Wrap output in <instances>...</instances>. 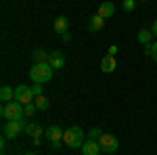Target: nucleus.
Here are the masks:
<instances>
[{"mask_svg":"<svg viewBox=\"0 0 157 155\" xmlns=\"http://www.w3.org/2000/svg\"><path fill=\"white\" fill-rule=\"evenodd\" d=\"M52 72L55 69L50 67V63H34L29 67V78L34 84H48L52 80Z\"/></svg>","mask_w":157,"mask_h":155,"instance_id":"obj_1","label":"nucleus"},{"mask_svg":"<svg viewBox=\"0 0 157 155\" xmlns=\"http://www.w3.org/2000/svg\"><path fill=\"white\" fill-rule=\"evenodd\" d=\"M0 115L4 122H11V119H25V107L19 101H11V103H4L0 109Z\"/></svg>","mask_w":157,"mask_h":155,"instance_id":"obj_2","label":"nucleus"},{"mask_svg":"<svg viewBox=\"0 0 157 155\" xmlns=\"http://www.w3.org/2000/svg\"><path fill=\"white\" fill-rule=\"evenodd\" d=\"M63 143L67 145V147H71V149L82 147V145L86 143V141H84V130H82L80 126H71V128H67V130H65V136H63Z\"/></svg>","mask_w":157,"mask_h":155,"instance_id":"obj_3","label":"nucleus"},{"mask_svg":"<svg viewBox=\"0 0 157 155\" xmlns=\"http://www.w3.org/2000/svg\"><path fill=\"white\" fill-rule=\"evenodd\" d=\"M25 126H27V122L25 119H11V122H6L4 126H2V136H6V138H17L21 132H25Z\"/></svg>","mask_w":157,"mask_h":155,"instance_id":"obj_4","label":"nucleus"},{"mask_svg":"<svg viewBox=\"0 0 157 155\" xmlns=\"http://www.w3.org/2000/svg\"><path fill=\"white\" fill-rule=\"evenodd\" d=\"M98 145H101V151L103 153H115L120 149V141L113 134H109V132H103V136L98 138Z\"/></svg>","mask_w":157,"mask_h":155,"instance_id":"obj_5","label":"nucleus"},{"mask_svg":"<svg viewBox=\"0 0 157 155\" xmlns=\"http://www.w3.org/2000/svg\"><path fill=\"white\" fill-rule=\"evenodd\" d=\"M34 90L29 88V86H25V84H19L17 88H15V101H19L21 105H29V103H34Z\"/></svg>","mask_w":157,"mask_h":155,"instance_id":"obj_6","label":"nucleus"},{"mask_svg":"<svg viewBox=\"0 0 157 155\" xmlns=\"http://www.w3.org/2000/svg\"><path fill=\"white\" fill-rule=\"evenodd\" d=\"M44 136L50 141V147H52V149H59L61 143H63L65 132H63V128H59V126H50V128H46V134H44Z\"/></svg>","mask_w":157,"mask_h":155,"instance_id":"obj_7","label":"nucleus"},{"mask_svg":"<svg viewBox=\"0 0 157 155\" xmlns=\"http://www.w3.org/2000/svg\"><path fill=\"white\" fill-rule=\"evenodd\" d=\"M98 153H103V151H101V145H98V141L88 138V141L82 145V155H98Z\"/></svg>","mask_w":157,"mask_h":155,"instance_id":"obj_8","label":"nucleus"},{"mask_svg":"<svg viewBox=\"0 0 157 155\" xmlns=\"http://www.w3.org/2000/svg\"><path fill=\"white\" fill-rule=\"evenodd\" d=\"M48 63H50L52 69H63V65H65V57H63V52H61V50H52V52H50Z\"/></svg>","mask_w":157,"mask_h":155,"instance_id":"obj_9","label":"nucleus"},{"mask_svg":"<svg viewBox=\"0 0 157 155\" xmlns=\"http://www.w3.org/2000/svg\"><path fill=\"white\" fill-rule=\"evenodd\" d=\"M115 67H117V61H115V57L107 55V57H103V59H101V69H103L105 73L115 72Z\"/></svg>","mask_w":157,"mask_h":155,"instance_id":"obj_10","label":"nucleus"},{"mask_svg":"<svg viewBox=\"0 0 157 155\" xmlns=\"http://www.w3.org/2000/svg\"><path fill=\"white\" fill-rule=\"evenodd\" d=\"M52 27H55V32H57L59 36L67 34V29H69V21H67V17H57L55 23H52Z\"/></svg>","mask_w":157,"mask_h":155,"instance_id":"obj_11","label":"nucleus"},{"mask_svg":"<svg viewBox=\"0 0 157 155\" xmlns=\"http://www.w3.org/2000/svg\"><path fill=\"white\" fill-rule=\"evenodd\" d=\"M113 13H115V6H113V2H103V4L98 6L97 15H101L103 19H109V17H113Z\"/></svg>","mask_w":157,"mask_h":155,"instance_id":"obj_12","label":"nucleus"},{"mask_svg":"<svg viewBox=\"0 0 157 155\" xmlns=\"http://www.w3.org/2000/svg\"><path fill=\"white\" fill-rule=\"evenodd\" d=\"M103 25H105V19L101 15H92L90 21H88V29L90 32H98V29H103Z\"/></svg>","mask_w":157,"mask_h":155,"instance_id":"obj_13","label":"nucleus"},{"mask_svg":"<svg viewBox=\"0 0 157 155\" xmlns=\"http://www.w3.org/2000/svg\"><path fill=\"white\" fill-rule=\"evenodd\" d=\"M25 134H29V136H34V138H36V136H44L46 130H44V128H40L38 124H27V126H25Z\"/></svg>","mask_w":157,"mask_h":155,"instance_id":"obj_14","label":"nucleus"},{"mask_svg":"<svg viewBox=\"0 0 157 155\" xmlns=\"http://www.w3.org/2000/svg\"><path fill=\"white\" fill-rule=\"evenodd\" d=\"M0 99H2V103L15 101V90H13L11 86H2V88H0Z\"/></svg>","mask_w":157,"mask_h":155,"instance_id":"obj_15","label":"nucleus"},{"mask_svg":"<svg viewBox=\"0 0 157 155\" xmlns=\"http://www.w3.org/2000/svg\"><path fill=\"white\" fill-rule=\"evenodd\" d=\"M136 38H138V42H140V44H151V38H153V32L145 27V29H140V32L136 34Z\"/></svg>","mask_w":157,"mask_h":155,"instance_id":"obj_16","label":"nucleus"},{"mask_svg":"<svg viewBox=\"0 0 157 155\" xmlns=\"http://www.w3.org/2000/svg\"><path fill=\"white\" fill-rule=\"evenodd\" d=\"M32 55H34V61H36V63H48V59H50V52L40 50V48H36Z\"/></svg>","mask_w":157,"mask_h":155,"instance_id":"obj_17","label":"nucleus"},{"mask_svg":"<svg viewBox=\"0 0 157 155\" xmlns=\"http://www.w3.org/2000/svg\"><path fill=\"white\" fill-rule=\"evenodd\" d=\"M34 103H36V107H38V111H46V109H48V99H46V96L44 95H38L36 99H34Z\"/></svg>","mask_w":157,"mask_h":155,"instance_id":"obj_18","label":"nucleus"},{"mask_svg":"<svg viewBox=\"0 0 157 155\" xmlns=\"http://www.w3.org/2000/svg\"><path fill=\"white\" fill-rule=\"evenodd\" d=\"M103 136V128H90V132H88V138H92V141H98Z\"/></svg>","mask_w":157,"mask_h":155,"instance_id":"obj_19","label":"nucleus"},{"mask_svg":"<svg viewBox=\"0 0 157 155\" xmlns=\"http://www.w3.org/2000/svg\"><path fill=\"white\" fill-rule=\"evenodd\" d=\"M36 111H38L36 103H29V105H25V118H29V115H34Z\"/></svg>","mask_w":157,"mask_h":155,"instance_id":"obj_20","label":"nucleus"},{"mask_svg":"<svg viewBox=\"0 0 157 155\" xmlns=\"http://www.w3.org/2000/svg\"><path fill=\"white\" fill-rule=\"evenodd\" d=\"M134 6H136V0H124V11L132 13V11H134Z\"/></svg>","mask_w":157,"mask_h":155,"instance_id":"obj_21","label":"nucleus"},{"mask_svg":"<svg viewBox=\"0 0 157 155\" xmlns=\"http://www.w3.org/2000/svg\"><path fill=\"white\" fill-rule=\"evenodd\" d=\"M32 90H34V95H44V88H42V84H34V86H32Z\"/></svg>","mask_w":157,"mask_h":155,"instance_id":"obj_22","label":"nucleus"},{"mask_svg":"<svg viewBox=\"0 0 157 155\" xmlns=\"http://www.w3.org/2000/svg\"><path fill=\"white\" fill-rule=\"evenodd\" d=\"M151 57H153V61L157 63V42L153 44V52H151Z\"/></svg>","mask_w":157,"mask_h":155,"instance_id":"obj_23","label":"nucleus"},{"mask_svg":"<svg viewBox=\"0 0 157 155\" xmlns=\"http://www.w3.org/2000/svg\"><path fill=\"white\" fill-rule=\"evenodd\" d=\"M153 52V44H145V55H151Z\"/></svg>","mask_w":157,"mask_h":155,"instance_id":"obj_24","label":"nucleus"},{"mask_svg":"<svg viewBox=\"0 0 157 155\" xmlns=\"http://www.w3.org/2000/svg\"><path fill=\"white\" fill-rule=\"evenodd\" d=\"M151 32H153V36H157V19L153 21V25H151Z\"/></svg>","mask_w":157,"mask_h":155,"instance_id":"obj_25","label":"nucleus"},{"mask_svg":"<svg viewBox=\"0 0 157 155\" xmlns=\"http://www.w3.org/2000/svg\"><path fill=\"white\" fill-rule=\"evenodd\" d=\"M109 55H111V57H115V55H117V46H111V48H109Z\"/></svg>","mask_w":157,"mask_h":155,"instance_id":"obj_26","label":"nucleus"},{"mask_svg":"<svg viewBox=\"0 0 157 155\" xmlns=\"http://www.w3.org/2000/svg\"><path fill=\"white\" fill-rule=\"evenodd\" d=\"M25 155H38V153H25Z\"/></svg>","mask_w":157,"mask_h":155,"instance_id":"obj_27","label":"nucleus"},{"mask_svg":"<svg viewBox=\"0 0 157 155\" xmlns=\"http://www.w3.org/2000/svg\"><path fill=\"white\" fill-rule=\"evenodd\" d=\"M138 2H147V0H138Z\"/></svg>","mask_w":157,"mask_h":155,"instance_id":"obj_28","label":"nucleus"},{"mask_svg":"<svg viewBox=\"0 0 157 155\" xmlns=\"http://www.w3.org/2000/svg\"><path fill=\"white\" fill-rule=\"evenodd\" d=\"M2 155H6V153H4V151H2Z\"/></svg>","mask_w":157,"mask_h":155,"instance_id":"obj_29","label":"nucleus"}]
</instances>
